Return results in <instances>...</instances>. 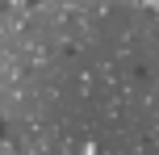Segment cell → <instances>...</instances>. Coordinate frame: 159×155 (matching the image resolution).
<instances>
[{
    "instance_id": "1",
    "label": "cell",
    "mask_w": 159,
    "mask_h": 155,
    "mask_svg": "<svg viewBox=\"0 0 159 155\" xmlns=\"http://www.w3.org/2000/svg\"><path fill=\"white\" fill-rule=\"evenodd\" d=\"M0 151L159 155V0H0Z\"/></svg>"
}]
</instances>
